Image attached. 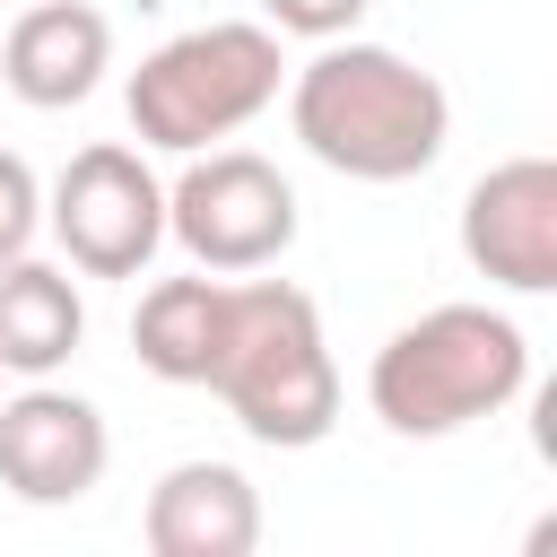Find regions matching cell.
<instances>
[{
	"mask_svg": "<svg viewBox=\"0 0 557 557\" xmlns=\"http://www.w3.org/2000/svg\"><path fill=\"white\" fill-rule=\"evenodd\" d=\"M287 122H296V139L331 165V174H348V183H409V174H426L435 157H444V139H453V96H444V78L435 70H418L409 52H392V44H322L305 70H296V87H287Z\"/></svg>",
	"mask_w": 557,
	"mask_h": 557,
	"instance_id": "6da1fadb",
	"label": "cell"
},
{
	"mask_svg": "<svg viewBox=\"0 0 557 557\" xmlns=\"http://www.w3.org/2000/svg\"><path fill=\"white\" fill-rule=\"evenodd\" d=\"M209 392L235 409V426L270 453H305L331 435L339 418V366L322 339V313L305 287L287 278H244L226 287V322H218V357H209Z\"/></svg>",
	"mask_w": 557,
	"mask_h": 557,
	"instance_id": "7a4b0ae2",
	"label": "cell"
},
{
	"mask_svg": "<svg viewBox=\"0 0 557 557\" xmlns=\"http://www.w3.org/2000/svg\"><path fill=\"white\" fill-rule=\"evenodd\" d=\"M531 383V339L513 313L496 305H435L418 322H400L374 348L366 400L392 435H453L470 418H496L513 392Z\"/></svg>",
	"mask_w": 557,
	"mask_h": 557,
	"instance_id": "3957f363",
	"label": "cell"
},
{
	"mask_svg": "<svg viewBox=\"0 0 557 557\" xmlns=\"http://www.w3.org/2000/svg\"><path fill=\"white\" fill-rule=\"evenodd\" d=\"M278 26H252V17H209L174 44H157L139 70H131V131L148 148H218L235 139L244 122H261L278 104Z\"/></svg>",
	"mask_w": 557,
	"mask_h": 557,
	"instance_id": "277c9868",
	"label": "cell"
},
{
	"mask_svg": "<svg viewBox=\"0 0 557 557\" xmlns=\"http://www.w3.org/2000/svg\"><path fill=\"white\" fill-rule=\"evenodd\" d=\"M165 235L218 270V278H244V270H270L287 244H296V191L270 157L252 148H191L183 183L165 191Z\"/></svg>",
	"mask_w": 557,
	"mask_h": 557,
	"instance_id": "5b68a950",
	"label": "cell"
},
{
	"mask_svg": "<svg viewBox=\"0 0 557 557\" xmlns=\"http://www.w3.org/2000/svg\"><path fill=\"white\" fill-rule=\"evenodd\" d=\"M44 226L61 235L70 270L87 278H139L165 244V183L148 174L139 148L122 139H96L61 165L52 200H44Z\"/></svg>",
	"mask_w": 557,
	"mask_h": 557,
	"instance_id": "8992f818",
	"label": "cell"
},
{
	"mask_svg": "<svg viewBox=\"0 0 557 557\" xmlns=\"http://www.w3.org/2000/svg\"><path fill=\"white\" fill-rule=\"evenodd\" d=\"M461 252L479 278L513 296H548L557 287V165L548 157L487 165L461 200Z\"/></svg>",
	"mask_w": 557,
	"mask_h": 557,
	"instance_id": "52a82bcc",
	"label": "cell"
},
{
	"mask_svg": "<svg viewBox=\"0 0 557 557\" xmlns=\"http://www.w3.org/2000/svg\"><path fill=\"white\" fill-rule=\"evenodd\" d=\"M113 461L104 409L61 392V383H26L17 400H0V487L26 505H78Z\"/></svg>",
	"mask_w": 557,
	"mask_h": 557,
	"instance_id": "ba28073f",
	"label": "cell"
},
{
	"mask_svg": "<svg viewBox=\"0 0 557 557\" xmlns=\"http://www.w3.org/2000/svg\"><path fill=\"white\" fill-rule=\"evenodd\" d=\"M113 70V26L87 0H26L9 44H0V87L35 113H70L96 96V78Z\"/></svg>",
	"mask_w": 557,
	"mask_h": 557,
	"instance_id": "9c48e42d",
	"label": "cell"
},
{
	"mask_svg": "<svg viewBox=\"0 0 557 557\" xmlns=\"http://www.w3.org/2000/svg\"><path fill=\"white\" fill-rule=\"evenodd\" d=\"M139 531L157 557H252L261 548V496L235 461H174L148 487Z\"/></svg>",
	"mask_w": 557,
	"mask_h": 557,
	"instance_id": "30bf717a",
	"label": "cell"
},
{
	"mask_svg": "<svg viewBox=\"0 0 557 557\" xmlns=\"http://www.w3.org/2000/svg\"><path fill=\"white\" fill-rule=\"evenodd\" d=\"M78 339H87V305H78L70 270H52L35 252L0 261V374H26L35 383V374L70 366Z\"/></svg>",
	"mask_w": 557,
	"mask_h": 557,
	"instance_id": "8fae6325",
	"label": "cell"
},
{
	"mask_svg": "<svg viewBox=\"0 0 557 557\" xmlns=\"http://www.w3.org/2000/svg\"><path fill=\"white\" fill-rule=\"evenodd\" d=\"M218 322H226V278H157L131 313V348L157 383H209L218 357Z\"/></svg>",
	"mask_w": 557,
	"mask_h": 557,
	"instance_id": "7c38bea8",
	"label": "cell"
},
{
	"mask_svg": "<svg viewBox=\"0 0 557 557\" xmlns=\"http://www.w3.org/2000/svg\"><path fill=\"white\" fill-rule=\"evenodd\" d=\"M35 235H44V183L17 148H0V261L35 252Z\"/></svg>",
	"mask_w": 557,
	"mask_h": 557,
	"instance_id": "4fadbf2b",
	"label": "cell"
},
{
	"mask_svg": "<svg viewBox=\"0 0 557 557\" xmlns=\"http://www.w3.org/2000/svg\"><path fill=\"white\" fill-rule=\"evenodd\" d=\"M270 9V26L278 35H305V44H331V35H348L374 0H261Z\"/></svg>",
	"mask_w": 557,
	"mask_h": 557,
	"instance_id": "5bb4252c",
	"label": "cell"
}]
</instances>
